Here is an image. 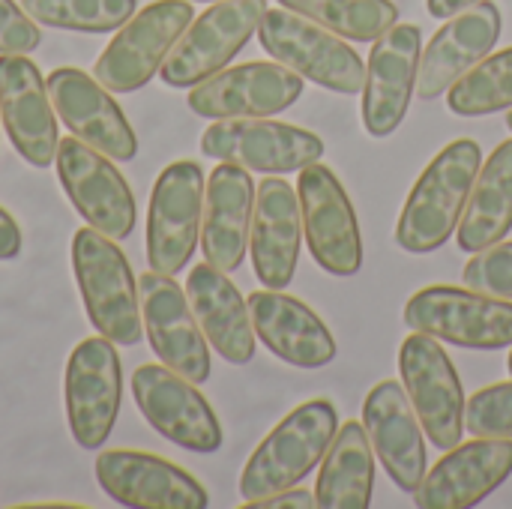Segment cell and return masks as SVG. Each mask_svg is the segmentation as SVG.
<instances>
[{
	"instance_id": "52a82bcc",
	"label": "cell",
	"mask_w": 512,
	"mask_h": 509,
	"mask_svg": "<svg viewBox=\"0 0 512 509\" xmlns=\"http://www.w3.org/2000/svg\"><path fill=\"white\" fill-rule=\"evenodd\" d=\"M267 0H216L207 12L195 15L177 45L162 63V81L189 90L210 75L222 72L258 33Z\"/></svg>"
},
{
	"instance_id": "7402d4cb",
	"label": "cell",
	"mask_w": 512,
	"mask_h": 509,
	"mask_svg": "<svg viewBox=\"0 0 512 509\" xmlns=\"http://www.w3.org/2000/svg\"><path fill=\"white\" fill-rule=\"evenodd\" d=\"M363 426L387 477L405 495H414L426 477V441L417 411L396 381H381L363 402Z\"/></svg>"
},
{
	"instance_id": "ba28073f",
	"label": "cell",
	"mask_w": 512,
	"mask_h": 509,
	"mask_svg": "<svg viewBox=\"0 0 512 509\" xmlns=\"http://www.w3.org/2000/svg\"><path fill=\"white\" fill-rule=\"evenodd\" d=\"M399 375L432 447L447 453L462 444L465 390L441 342L414 330L399 348Z\"/></svg>"
},
{
	"instance_id": "d6a6232c",
	"label": "cell",
	"mask_w": 512,
	"mask_h": 509,
	"mask_svg": "<svg viewBox=\"0 0 512 509\" xmlns=\"http://www.w3.org/2000/svg\"><path fill=\"white\" fill-rule=\"evenodd\" d=\"M465 429L474 438H512V381L492 384L465 402Z\"/></svg>"
},
{
	"instance_id": "30bf717a",
	"label": "cell",
	"mask_w": 512,
	"mask_h": 509,
	"mask_svg": "<svg viewBox=\"0 0 512 509\" xmlns=\"http://www.w3.org/2000/svg\"><path fill=\"white\" fill-rule=\"evenodd\" d=\"M297 198L303 213V234L315 264L339 279L360 273L363 234L357 210L339 177L327 165L312 162L300 171Z\"/></svg>"
},
{
	"instance_id": "f546056e",
	"label": "cell",
	"mask_w": 512,
	"mask_h": 509,
	"mask_svg": "<svg viewBox=\"0 0 512 509\" xmlns=\"http://www.w3.org/2000/svg\"><path fill=\"white\" fill-rule=\"evenodd\" d=\"M279 6L354 42H375L399 21L393 0H279Z\"/></svg>"
},
{
	"instance_id": "ac0fdd59",
	"label": "cell",
	"mask_w": 512,
	"mask_h": 509,
	"mask_svg": "<svg viewBox=\"0 0 512 509\" xmlns=\"http://www.w3.org/2000/svg\"><path fill=\"white\" fill-rule=\"evenodd\" d=\"M45 87L57 117L75 138L117 162L135 159L138 138L123 108L114 102L111 90L96 81V75L75 66H60L45 78Z\"/></svg>"
},
{
	"instance_id": "d6986e66",
	"label": "cell",
	"mask_w": 512,
	"mask_h": 509,
	"mask_svg": "<svg viewBox=\"0 0 512 509\" xmlns=\"http://www.w3.org/2000/svg\"><path fill=\"white\" fill-rule=\"evenodd\" d=\"M96 480L102 492L132 509H204V486L180 465L138 450H105L96 456Z\"/></svg>"
},
{
	"instance_id": "d4e9b609",
	"label": "cell",
	"mask_w": 512,
	"mask_h": 509,
	"mask_svg": "<svg viewBox=\"0 0 512 509\" xmlns=\"http://www.w3.org/2000/svg\"><path fill=\"white\" fill-rule=\"evenodd\" d=\"M255 213V180L246 168L219 162L204 189L201 252L207 264L222 273H234L249 249Z\"/></svg>"
},
{
	"instance_id": "d590c367",
	"label": "cell",
	"mask_w": 512,
	"mask_h": 509,
	"mask_svg": "<svg viewBox=\"0 0 512 509\" xmlns=\"http://www.w3.org/2000/svg\"><path fill=\"white\" fill-rule=\"evenodd\" d=\"M315 504V495L309 489H300V486H291L285 492H276L270 498H258V501H243V509H312Z\"/></svg>"
},
{
	"instance_id": "ffe728a7",
	"label": "cell",
	"mask_w": 512,
	"mask_h": 509,
	"mask_svg": "<svg viewBox=\"0 0 512 509\" xmlns=\"http://www.w3.org/2000/svg\"><path fill=\"white\" fill-rule=\"evenodd\" d=\"M0 120L24 162L48 168L57 156L60 132L45 78L27 54H0Z\"/></svg>"
},
{
	"instance_id": "f1b7e54d",
	"label": "cell",
	"mask_w": 512,
	"mask_h": 509,
	"mask_svg": "<svg viewBox=\"0 0 512 509\" xmlns=\"http://www.w3.org/2000/svg\"><path fill=\"white\" fill-rule=\"evenodd\" d=\"M512 231V138L495 147L480 168L465 216L456 228L462 252L474 255L501 243Z\"/></svg>"
},
{
	"instance_id": "2e32d148",
	"label": "cell",
	"mask_w": 512,
	"mask_h": 509,
	"mask_svg": "<svg viewBox=\"0 0 512 509\" xmlns=\"http://www.w3.org/2000/svg\"><path fill=\"white\" fill-rule=\"evenodd\" d=\"M138 297L144 333L162 366L174 369L192 384H204L210 378V348L186 291L171 276L147 270L141 273Z\"/></svg>"
},
{
	"instance_id": "5bb4252c",
	"label": "cell",
	"mask_w": 512,
	"mask_h": 509,
	"mask_svg": "<svg viewBox=\"0 0 512 509\" xmlns=\"http://www.w3.org/2000/svg\"><path fill=\"white\" fill-rule=\"evenodd\" d=\"M132 399L165 441L192 453H216L222 447V426L213 405L174 369L156 363L138 366L132 372Z\"/></svg>"
},
{
	"instance_id": "4fadbf2b",
	"label": "cell",
	"mask_w": 512,
	"mask_h": 509,
	"mask_svg": "<svg viewBox=\"0 0 512 509\" xmlns=\"http://www.w3.org/2000/svg\"><path fill=\"white\" fill-rule=\"evenodd\" d=\"M57 177L75 213L111 240H126L135 231V195L111 156L93 150L81 138L57 144Z\"/></svg>"
},
{
	"instance_id": "83f0119b",
	"label": "cell",
	"mask_w": 512,
	"mask_h": 509,
	"mask_svg": "<svg viewBox=\"0 0 512 509\" xmlns=\"http://www.w3.org/2000/svg\"><path fill=\"white\" fill-rule=\"evenodd\" d=\"M375 489V447L363 420L345 423L324 462L315 483V504L321 509H369Z\"/></svg>"
},
{
	"instance_id": "44dd1931",
	"label": "cell",
	"mask_w": 512,
	"mask_h": 509,
	"mask_svg": "<svg viewBox=\"0 0 512 509\" xmlns=\"http://www.w3.org/2000/svg\"><path fill=\"white\" fill-rule=\"evenodd\" d=\"M512 474V438H477L456 444L426 471L414 504L420 509H465L486 501Z\"/></svg>"
},
{
	"instance_id": "9a60e30c",
	"label": "cell",
	"mask_w": 512,
	"mask_h": 509,
	"mask_svg": "<svg viewBox=\"0 0 512 509\" xmlns=\"http://www.w3.org/2000/svg\"><path fill=\"white\" fill-rule=\"evenodd\" d=\"M303 96V75L285 63L252 60L210 75L189 90V111L210 120L228 117H273L288 111Z\"/></svg>"
},
{
	"instance_id": "e575fe53",
	"label": "cell",
	"mask_w": 512,
	"mask_h": 509,
	"mask_svg": "<svg viewBox=\"0 0 512 509\" xmlns=\"http://www.w3.org/2000/svg\"><path fill=\"white\" fill-rule=\"evenodd\" d=\"M39 45V24L15 0H0V54H30Z\"/></svg>"
},
{
	"instance_id": "603a6c76",
	"label": "cell",
	"mask_w": 512,
	"mask_h": 509,
	"mask_svg": "<svg viewBox=\"0 0 512 509\" xmlns=\"http://www.w3.org/2000/svg\"><path fill=\"white\" fill-rule=\"evenodd\" d=\"M501 39V9L492 0H480L453 15L423 48L417 72V96L438 99L471 72Z\"/></svg>"
},
{
	"instance_id": "9c48e42d",
	"label": "cell",
	"mask_w": 512,
	"mask_h": 509,
	"mask_svg": "<svg viewBox=\"0 0 512 509\" xmlns=\"http://www.w3.org/2000/svg\"><path fill=\"white\" fill-rule=\"evenodd\" d=\"M204 171L198 162H171L153 183L147 210L150 270L177 276L195 255L204 219Z\"/></svg>"
},
{
	"instance_id": "7c38bea8",
	"label": "cell",
	"mask_w": 512,
	"mask_h": 509,
	"mask_svg": "<svg viewBox=\"0 0 512 509\" xmlns=\"http://www.w3.org/2000/svg\"><path fill=\"white\" fill-rule=\"evenodd\" d=\"M123 366L117 345L105 336L78 342L66 363V423L81 450H99L120 414Z\"/></svg>"
},
{
	"instance_id": "8992f818",
	"label": "cell",
	"mask_w": 512,
	"mask_h": 509,
	"mask_svg": "<svg viewBox=\"0 0 512 509\" xmlns=\"http://www.w3.org/2000/svg\"><path fill=\"white\" fill-rule=\"evenodd\" d=\"M192 0H156L135 12L108 48L99 54L93 75L111 93H135L165 63L183 30L192 24Z\"/></svg>"
},
{
	"instance_id": "277c9868",
	"label": "cell",
	"mask_w": 512,
	"mask_h": 509,
	"mask_svg": "<svg viewBox=\"0 0 512 509\" xmlns=\"http://www.w3.org/2000/svg\"><path fill=\"white\" fill-rule=\"evenodd\" d=\"M261 48L297 75L333 93H363L366 63L345 36L291 9H267L258 24Z\"/></svg>"
},
{
	"instance_id": "1f68e13d",
	"label": "cell",
	"mask_w": 512,
	"mask_h": 509,
	"mask_svg": "<svg viewBox=\"0 0 512 509\" xmlns=\"http://www.w3.org/2000/svg\"><path fill=\"white\" fill-rule=\"evenodd\" d=\"M21 9L45 27L111 33L135 15L138 0H21Z\"/></svg>"
},
{
	"instance_id": "7a4b0ae2",
	"label": "cell",
	"mask_w": 512,
	"mask_h": 509,
	"mask_svg": "<svg viewBox=\"0 0 512 509\" xmlns=\"http://www.w3.org/2000/svg\"><path fill=\"white\" fill-rule=\"evenodd\" d=\"M72 270L84 312L99 336L123 348L138 345L144 330L141 297L120 246L108 234L87 225L72 237Z\"/></svg>"
},
{
	"instance_id": "836d02e7",
	"label": "cell",
	"mask_w": 512,
	"mask_h": 509,
	"mask_svg": "<svg viewBox=\"0 0 512 509\" xmlns=\"http://www.w3.org/2000/svg\"><path fill=\"white\" fill-rule=\"evenodd\" d=\"M462 279L474 291L512 300V243H495L474 252V258L462 270Z\"/></svg>"
},
{
	"instance_id": "5b68a950",
	"label": "cell",
	"mask_w": 512,
	"mask_h": 509,
	"mask_svg": "<svg viewBox=\"0 0 512 509\" xmlns=\"http://www.w3.org/2000/svg\"><path fill=\"white\" fill-rule=\"evenodd\" d=\"M405 324L471 351H498L512 345V303L453 285L417 291L405 306Z\"/></svg>"
},
{
	"instance_id": "f35d334b",
	"label": "cell",
	"mask_w": 512,
	"mask_h": 509,
	"mask_svg": "<svg viewBox=\"0 0 512 509\" xmlns=\"http://www.w3.org/2000/svg\"><path fill=\"white\" fill-rule=\"evenodd\" d=\"M507 126H510V132H512V108L507 111Z\"/></svg>"
},
{
	"instance_id": "60d3db41",
	"label": "cell",
	"mask_w": 512,
	"mask_h": 509,
	"mask_svg": "<svg viewBox=\"0 0 512 509\" xmlns=\"http://www.w3.org/2000/svg\"><path fill=\"white\" fill-rule=\"evenodd\" d=\"M201 3H216V0H201Z\"/></svg>"
},
{
	"instance_id": "3957f363",
	"label": "cell",
	"mask_w": 512,
	"mask_h": 509,
	"mask_svg": "<svg viewBox=\"0 0 512 509\" xmlns=\"http://www.w3.org/2000/svg\"><path fill=\"white\" fill-rule=\"evenodd\" d=\"M336 432L339 414L330 399H312L294 408L249 456L240 477L243 501L270 498L306 480L327 456Z\"/></svg>"
},
{
	"instance_id": "4316f807",
	"label": "cell",
	"mask_w": 512,
	"mask_h": 509,
	"mask_svg": "<svg viewBox=\"0 0 512 509\" xmlns=\"http://www.w3.org/2000/svg\"><path fill=\"white\" fill-rule=\"evenodd\" d=\"M186 297L213 351L234 366H246L255 357V327L249 303L228 279V273L213 264H198L189 270Z\"/></svg>"
},
{
	"instance_id": "e0dca14e",
	"label": "cell",
	"mask_w": 512,
	"mask_h": 509,
	"mask_svg": "<svg viewBox=\"0 0 512 509\" xmlns=\"http://www.w3.org/2000/svg\"><path fill=\"white\" fill-rule=\"evenodd\" d=\"M423 54V30L417 24H393L372 45L363 84V126L372 138L393 135L417 93Z\"/></svg>"
},
{
	"instance_id": "8d00e7d4",
	"label": "cell",
	"mask_w": 512,
	"mask_h": 509,
	"mask_svg": "<svg viewBox=\"0 0 512 509\" xmlns=\"http://www.w3.org/2000/svg\"><path fill=\"white\" fill-rule=\"evenodd\" d=\"M21 255V228L18 222L0 207V261H12Z\"/></svg>"
},
{
	"instance_id": "ab89813d",
	"label": "cell",
	"mask_w": 512,
	"mask_h": 509,
	"mask_svg": "<svg viewBox=\"0 0 512 509\" xmlns=\"http://www.w3.org/2000/svg\"><path fill=\"white\" fill-rule=\"evenodd\" d=\"M507 369H510V375H512V351H510V360H507Z\"/></svg>"
},
{
	"instance_id": "6da1fadb",
	"label": "cell",
	"mask_w": 512,
	"mask_h": 509,
	"mask_svg": "<svg viewBox=\"0 0 512 509\" xmlns=\"http://www.w3.org/2000/svg\"><path fill=\"white\" fill-rule=\"evenodd\" d=\"M480 168L483 150L474 138L450 141L417 177L396 225V243L411 255L441 249L465 216Z\"/></svg>"
},
{
	"instance_id": "4dcf8cb0",
	"label": "cell",
	"mask_w": 512,
	"mask_h": 509,
	"mask_svg": "<svg viewBox=\"0 0 512 509\" xmlns=\"http://www.w3.org/2000/svg\"><path fill=\"white\" fill-rule=\"evenodd\" d=\"M447 105L459 117H483L512 108V45L483 57L447 93Z\"/></svg>"
},
{
	"instance_id": "8fae6325",
	"label": "cell",
	"mask_w": 512,
	"mask_h": 509,
	"mask_svg": "<svg viewBox=\"0 0 512 509\" xmlns=\"http://www.w3.org/2000/svg\"><path fill=\"white\" fill-rule=\"evenodd\" d=\"M201 153L219 162L240 165L246 171L291 174L303 171L312 162H321L324 141L321 135L291 123L267 117H228L204 129Z\"/></svg>"
},
{
	"instance_id": "484cf974",
	"label": "cell",
	"mask_w": 512,
	"mask_h": 509,
	"mask_svg": "<svg viewBox=\"0 0 512 509\" xmlns=\"http://www.w3.org/2000/svg\"><path fill=\"white\" fill-rule=\"evenodd\" d=\"M249 315L255 336L285 363L297 369H321L336 357L330 327L303 300L264 288L249 294Z\"/></svg>"
},
{
	"instance_id": "74e56055",
	"label": "cell",
	"mask_w": 512,
	"mask_h": 509,
	"mask_svg": "<svg viewBox=\"0 0 512 509\" xmlns=\"http://www.w3.org/2000/svg\"><path fill=\"white\" fill-rule=\"evenodd\" d=\"M474 3H480V0H426L429 12H432L435 18H453V15L465 12V9L474 6Z\"/></svg>"
},
{
	"instance_id": "cb8c5ba5",
	"label": "cell",
	"mask_w": 512,
	"mask_h": 509,
	"mask_svg": "<svg viewBox=\"0 0 512 509\" xmlns=\"http://www.w3.org/2000/svg\"><path fill=\"white\" fill-rule=\"evenodd\" d=\"M303 243L300 198L282 177H267L255 189V213L249 231V252L255 276L264 288L282 291L294 282Z\"/></svg>"
}]
</instances>
